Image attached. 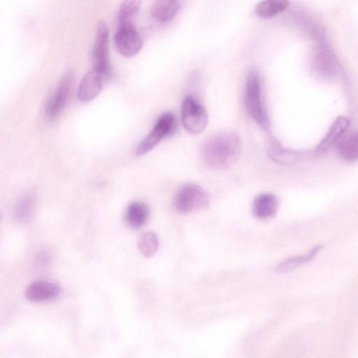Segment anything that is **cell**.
Segmentation results:
<instances>
[{"label":"cell","mask_w":358,"mask_h":358,"mask_svg":"<svg viewBox=\"0 0 358 358\" xmlns=\"http://www.w3.org/2000/svg\"><path fill=\"white\" fill-rule=\"evenodd\" d=\"M313 66L316 71L324 77L335 76L338 71V61L324 41H320L315 48Z\"/></svg>","instance_id":"cell-9"},{"label":"cell","mask_w":358,"mask_h":358,"mask_svg":"<svg viewBox=\"0 0 358 358\" xmlns=\"http://www.w3.org/2000/svg\"><path fill=\"white\" fill-rule=\"evenodd\" d=\"M176 120L175 115L170 112L164 113L156 121L152 130L137 145L135 153L142 156L150 152L163 138L172 134L176 129Z\"/></svg>","instance_id":"cell-4"},{"label":"cell","mask_w":358,"mask_h":358,"mask_svg":"<svg viewBox=\"0 0 358 358\" xmlns=\"http://www.w3.org/2000/svg\"><path fill=\"white\" fill-rule=\"evenodd\" d=\"M141 3L137 0H127L122 2L117 15L120 25L132 24L131 20L140 9Z\"/></svg>","instance_id":"cell-22"},{"label":"cell","mask_w":358,"mask_h":358,"mask_svg":"<svg viewBox=\"0 0 358 358\" xmlns=\"http://www.w3.org/2000/svg\"><path fill=\"white\" fill-rule=\"evenodd\" d=\"M322 248V246L320 245H317L305 255L293 256L285 259L276 266V271L278 273L287 272L310 262L321 250Z\"/></svg>","instance_id":"cell-19"},{"label":"cell","mask_w":358,"mask_h":358,"mask_svg":"<svg viewBox=\"0 0 358 358\" xmlns=\"http://www.w3.org/2000/svg\"><path fill=\"white\" fill-rule=\"evenodd\" d=\"M209 206V196L200 186L195 184L183 185L173 199L175 210L181 214H188L206 209Z\"/></svg>","instance_id":"cell-3"},{"label":"cell","mask_w":358,"mask_h":358,"mask_svg":"<svg viewBox=\"0 0 358 358\" xmlns=\"http://www.w3.org/2000/svg\"><path fill=\"white\" fill-rule=\"evenodd\" d=\"M49 254H48L46 252H42L39 254L38 257V261L39 263L42 264H47L49 262Z\"/></svg>","instance_id":"cell-23"},{"label":"cell","mask_w":358,"mask_h":358,"mask_svg":"<svg viewBox=\"0 0 358 358\" xmlns=\"http://www.w3.org/2000/svg\"><path fill=\"white\" fill-rule=\"evenodd\" d=\"M278 208V199L275 195L264 193L258 195L252 203V213L259 220H266L274 216Z\"/></svg>","instance_id":"cell-13"},{"label":"cell","mask_w":358,"mask_h":358,"mask_svg":"<svg viewBox=\"0 0 358 358\" xmlns=\"http://www.w3.org/2000/svg\"><path fill=\"white\" fill-rule=\"evenodd\" d=\"M36 199L31 194H27L20 197L13 208L14 219L22 224L29 222L34 214Z\"/></svg>","instance_id":"cell-17"},{"label":"cell","mask_w":358,"mask_h":358,"mask_svg":"<svg viewBox=\"0 0 358 358\" xmlns=\"http://www.w3.org/2000/svg\"><path fill=\"white\" fill-rule=\"evenodd\" d=\"M289 5L287 1L267 0L259 2L255 9L257 16L268 18L285 10Z\"/></svg>","instance_id":"cell-20"},{"label":"cell","mask_w":358,"mask_h":358,"mask_svg":"<svg viewBox=\"0 0 358 358\" xmlns=\"http://www.w3.org/2000/svg\"><path fill=\"white\" fill-rule=\"evenodd\" d=\"M118 52L125 57L137 55L143 47V41L133 24L120 25L115 37Z\"/></svg>","instance_id":"cell-8"},{"label":"cell","mask_w":358,"mask_h":358,"mask_svg":"<svg viewBox=\"0 0 358 358\" xmlns=\"http://www.w3.org/2000/svg\"><path fill=\"white\" fill-rule=\"evenodd\" d=\"M350 122L343 116L338 117L331 124L328 131L315 150L317 155H324L342 139L348 130Z\"/></svg>","instance_id":"cell-10"},{"label":"cell","mask_w":358,"mask_h":358,"mask_svg":"<svg viewBox=\"0 0 358 358\" xmlns=\"http://www.w3.org/2000/svg\"><path fill=\"white\" fill-rule=\"evenodd\" d=\"M268 153L273 161L282 165L293 164L301 157V152L284 148L275 139L271 141Z\"/></svg>","instance_id":"cell-16"},{"label":"cell","mask_w":358,"mask_h":358,"mask_svg":"<svg viewBox=\"0 0 358 358\" xmlns=\"http://www.w3.org/2000/svg\"><path fill=\"white\" fill-rule=\"evenodd\" d=\"M137 248L146 258H150L157 252L159 240L155 233L151 231L141 234L137 240Z\"/></svg>","instance_id":"cell-21"},{"label":"cell","mask_w":358,"mask_h":358,"mask_svg":"<svg viewBox=\"0 0 358 358\" xmlns=\"http://www.w3.org/2000/svg\"><path fill=\"white\" fill-rule=\"evenodd\" d=\"M150 210L148 205L142 201H134L128 205L124 213L127 224L134 228L143 227L148 220Z\"/></svg>","instance_id":"cell-14"},{"label":"cell","mask_w":358,"mask_h":358,"mask_svg":"<svg viewBox=\"0 0 358 358\" xmlns=\"http://www.w3.org/2000/svg\"><path fill=\"white\" fill-rule=\"evenodd\" d=\"M181 120L185 129L191 134L201 133L208 124L205 108L194 98L187 96L181 106Z\"/></svg>","instance_id":"cell-6"},{"label":"cell","mask_w":358,"mask_h":358,"mask_svg":"<svg viewBox=\"0 0 358 358\" xmlns=\"http://www.w3.org/2000/svg\"><path fill=\"white\" fill-rule=\"evenodd\" d=\"M179 1H155L150 9L152 17L157 22H164L171 20L180 8Z\"/></svg>","instance_id":"cell-15"},{"label":"cell","mask_w":358,"mask_h":358,"mask_svg":"<svg viewBox=\"0 0 358 358\" xmlns=\"http://www.w3.org/2000/svg\"><path fill=\"white\" fill-rule=\"evenodd\" d=\"M337 152L347 162L358 159V129L342 138L337 144Z\"/></svg>","instance_id":"cell-18"},{"label":"cell","mask_w":358,"mask_h":358,"mask_svg":"<svg viewBox=\"0 0 358 358\" xmlns=\"http://www.w3.org/2000/svg\"><path fill=\"white\" fill-rule=\"evenodd\" d=\"M73 83L72 70H67L49 96L45 108V115L49 121L54 120L64 108Z\"/></svg>","instance_id":"cell-5"},{"label":"cell","mask_w":358,"mask_h":358,"mask_svg":"<svg viewBox=\"0 0 358 358\" xmlns=\"http://www.w3.org/2000/svg\"><path fill=\"white\" fill-rule=\"evenodd\" d=\"M108 38V28L104 22L100 21L97 25L92 57L93 69L99 71L104 77H108L110 73Z\"/></svg>","instance_id":"cell-7"},{"label":"cell","mask_w":358,"mask_h":358,"mask_svg":"<svg viewBox=\"0 0 358 358\" xmlns=\"http://www.w3.org/2000/svg\"><path fill=\"white\" fill-rule=\"evenodd\" d=\"M241 150L238 134L233 130H221L205 138L201 147V156L209 169L225 170L236 163Z\"/></svg>","instance_id":"cell-1"},{"label":"cell","mask_w":358,"mask_h":358,"mask_svg":"<svg viewBox=\"0 0 358 358\" xmlns=\"http://www.w3.org/2000/svg\"><path fill=\"white\" fill-rule=\"evenodd\" d=\"M61 292L60 287L52 282L36 280L29 284L25 296L34 302H45L56 299Z\"/></svg>","instance_id":"cell-11"},{"label":"cell","mask_w":358,"mask_h":358,"mask_svg":"<svg viewBox=\"0 0 358 358\" xmlns=\"http://www.w3.org/2000/svg\"><path fill=\"white\" fill-rule=\"evenodd\" d=\"M244 106L248 116L263 129L270 128V121L264 108L262 99L261 84L257 72L252 71L248 73L245 92Z\"/></svg>","instance_id":"cell-2"},{"label":"cell","mask_w":358,"mask_h":358,"mask_svg":"<svg viewBox=\"0 0 358 358\" xmlns=\"http://www.w3.org/2000/svg\"><path fill=\"white\" fill-rule=\"evenodd\" d=\"M104 76L92 69L82 78L78 88L77 96L82 102H88L94 99L101 91Z\"/></svg>","instance_id":"cell-12"}]
</instances>
